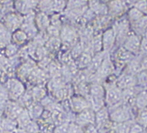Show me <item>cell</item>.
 I'll return each instance as SVG.
<instances>
[{"instance_id":"1","label":"cell","mask_w":147,"mask_h":133,"mask_svg":"<svg viewBox=\"0 0 147 133\" xmlns=\"http://www.w3.org/2000/svg\"><path fill=\"white\" fill-rule=\"evenodd\" d=\"M136 55L126 50L123 46H120L115 51L113 57H111L114 65H115V72H122L125 69L126 65L135 57Z\"/></svg>"},{"instance_id":"2","label":"cell","mask_w":147,"mask_h":133,"mask_svg":"<svg viewBox=\"0 0 147 133\" xmlns=\"http://www.w3.org/2000/svg\"><path fill=\"white\" fill-rule=\"evenodd\" d=\"M105 101L109 107L115 106L123 102V92L122 90L118 88L115 85V81L113 82H105Z\"/></svg>"},{"instance_id":"3","label":"cell","mask_w":147,"mask_h":133,"mask_svg":"<svg viewBox=\"0 0 147 133\" xmlns=\"http://www.w3.org/2000/svg\"><path fill=\"white\" fill-rule=\"evenodd\" d=\"M115 73V72L114 63L111 59L109 53H107L100 66V68L98 69V71L95 74V78L97 81H99V80L106 81L107 79H109Z\"/></svg>"},{"instance_id":"4","label":"cell","mask_w":147,"mask_h":133,"mask_svg":"<svg viewBox=\"0 0 147 133\" xmlns=\"http://www.w3.org/2000/svg\"><path fill=\"white\" fill-rule=\"evenodd\" d=\"M112 110L109 112V118L110 120L115 124L125 123L130 120V110L127 105L123 104V102L120 103L115 107H111Z\"/></svg>"},{"instance_id":"5","label":"cell","mask_w":147,"mask_h":133,"mask_svg":"<svg viewBox=\"0 0 147 133\" xmlns=\"http://www.w3.org/2000/svg\"><path fill=\"white\" fill-rule=\"evenodd\" d=\"M107 7L110 17L115 19L124 16L129 9V6L124 3L123 0H109L107 3Z\"/></svg>"},{"instance_id":"6","label":"cell","mask_w":147,"mask_h":133,"mask_svg":"<svg viewBox=\"0 0 147 133\" xmlns=\"http://www.w3.org/2000/svg\"><path fill=\"white\" fill-rule=\"evenodd\" d=\"M5 88L8 92L9 98L12 101H18L25 94L23 84L16 78H11L6 82Z\"/></svg>"},{"instance_id":"7","label":"cell","mask_w":147,"mask_h":133,"mask_svg":"<svg viewBox=\"0 0 147 133\" xmlns=\"http://www.w3.org/2000/svg\"><path fill=\"white\" fill-rule=\"evenodd\" d=\"M141 36L134 33L132 30L129 33L127 37L125 38L123 43V47L128 50L129 52L132 53L133 55H139L140 49V43H141Z\"/></svg>"},{"instance_id":"8","label":"cell","mask_w":147,"mask_h":133,"mask_svg":"<svg viewBox=\"0 0 147 133\" xmlns=\"http://www.w3.org/2000/svg\"><path fill=\"white\" fill-rule=\"evenodd\" d=\"M115 85L122 91L129 88H132L138 86L137 76L128 72H123L119 75L115 79Z\"/></svg>"},{"instance_id":"9","label":"cell","mask_w":147,"mask_h":133,"mask_svg":"<svg viewBox=\"0 0 147 133\" xmlns=\"http://www.w3.org/2000/svg\"><path fill=\"white\" fill-rule=\"evenodd\" d=\"M103 51L109 53L116 45V34L112 26L107 28L101 34Z\"/></svg>"},{"instance_id":"10","label":"cell","mask_w":147,"mask_h":133,"mask_svg":"<svg viewBox=\"0 0 147 133\" xmlns=\"http://www.w3.org/2000/svg\"><path fill=\"white\" fill-rule=\"evenodd\" d=\"M24 110V108L21 106L20 102L15 101H7L5 103L4 109V115L12 120H16L20 113Z\"/></svg>"},{"instance_id":"11","label":"cell","mask_w":147,"mask_h":133,"mask_svg":"<svg viewBox=\"0 0 147 133\" xmlns=\"http://www.w3.org/2000/svg\"><path fill=\"white\" fill-rule=\"evenodd\" d=\"M69 101H70V106H71V110L77 114L83 111L84 109L87 108H91L90 102L88 101V100L86 97L79 95H72L69 99Z\"/></svg>"},{"instance_id":"12","label":"cell","mask_w":147,"mask_h":133,"mask_svg":"<svg viewBox=\"0 0 147 133\" xmlns=\"http://www.w3.org/2000/svg\"><path fill=\"white\" fill-rule=\"evenodd\" d=\"M75 123L81 127L89 124H95V112L91 108L84 109L77 115Z\"/></svg>"},{"instance_id":"13","label":"cell","mask_w":147,"mask_h":133,"mask_svg":"<svg viewBox=\"0 0 147 133\" xmlns=\"http://www.w3.org/2000/svg\"><path fill=\"white\" fill-rule=\"evenodd\" d=\"M61 38L63 43L70 47H73L77 43V33L70 26H64L61 33Z\"/></svg>"},{"instance_id":"14","label":"cell","mask_w":147,"mask_h":133,"mask_svg":"<svg viewBox=\"0 0 147 133\" xmlns=\"http://www.w3.org/2000/svg\"><path fill=\"white\" fill-rule=\"evenodd\" d=\"M106 54H107V52L101 51V52L96 53V54H94L92 56L90 65L88 66L87 69H86L89 74H91V75H95L96 74V72H97L98 69L100 68V66Z\"/></svg>"},{"instance_id":"15","label":"cell","mask_w":147,"mask_h":133,"mask_svg":"<svg viewBox=\"0 0 147 133\" xmlns=\"http://www.w3.org/2000/svg\"><path fill=\"white\" fill-rule=\"evenodd\" d=\"M18 128L16 120L5 116L0 119V133H15Z\"/></svg>"},{"instance_id":"16","label":"cell","mask_w":147,"mask_h":133,"mask_svg":"<svg viewBox=\"0 0 147 133\" xmlns=\"http://www.w3.org/2000/svg\"><path fill=\"white\" fill-rule=\"evenodd\" d=\"M109 121H110L109 112L108 109L106 108V106L104 108H102L100 110L95 112V124H94L100 130Z\"/></svg>"},{"instance_id":"17","label":"cell","mask_w":147,"mask_h":133,"mask_svg":"<svg viewBox=\"0 0 147 133\" xmlns=\"http://www.w3.org/2000/svg\"><path fill=\"white\" fill-rule=\"evenodd\" d=\"M130 29L141 37L147 34V15L142 17L137 22L130 24Z\"/></svg>"},{"instance_id":"18","label":"cell","mask_w":147,"mask_h":133,"mask_svg":"<svg viewBox=\"0 0 147 133\" xmlns=\"http://www.w3.org/2000/svg\"><path fill=\"white\" fill-rule=\"evenodd\" d=\"M26 110L28 111V114L32 120L35 121L37 119H40L44 111V107L41 102H33L28 108H26Z\"/></svg>"},{"instance_id":"19","label":"cell","mask_w":147,"mask_h":133,"mask_svg":"<svg viewBox=\"0 0 147 133\" xmlns=\"http://www.w3.org/2000/svg\"><path fill=\"white\" fill-rule=\"evenodd\" d=\"M88 98H100L105 99V88L104 86L98 82H93L89 86ZM87 98V99H88Z\"/></svg>"},{"instance_id":"20","label":"cell","mask_w":147,"mask_h":133,"mask_svg":"<svg viewBox=\"0 0 147 133\" xmlns=\"http://www.w3.org/2000/svg\"><path fill=\"white\" fill-rule=\"evenodd\" d=\"M92 56L89 52H83L78 57L75 59V64L78 68V70H86L88 68V66L91 63Z\"/></svg>"},{"instance_id":"21","label":"cell","mask_w":147,"mask_h":133,"mask_svg":"<svg viewBox=\"0 0 147 133\" xmlns=\"http://www.w3.org/2000/svg\"><path fill=\"white\" fill-rule=\"evenodd\" d=\"M126 17L129 22V24H132L134 22H137L138 20H139L142 17L144 16V14H143V13L138 10L136 7L134 6H131L128 9L127 12H126Z\"/></svg>"},{"instance_id":"22","label":"cell","mask_w":147,"mask_h":133,"mask_svg":"<svg viewBox=\"0 0 147 133\" xmlns=\"http://www.w3.org/2000/svg\"><path fill=\"white\" fill-rule=\"evenodd\" d=\"M31 121H32V119L28 114V111L26 110V109H24V110L20 113V115L16 119L18 127L20 129H24Z\"/></svg>"},{"instance_id":"23","label":"cell","mask_w":147,"mask_h":133,"mask_svg":"<svg viewBox=\"0 0 147 133\" xmlns=\"http://www.w3.org/2000/svg\"><path fill=\"white\" fill-rule=\"evenodd\" d=\"M31 95L35 102H41L46 97V92L42 87L36 86L33 89Z\"/></svg>"},{"instance_id":"24","label":"cell","mask_w":147,"mask_h":133,"mask_svg":"<svg viewBox=\"0 0 147 133\" xmlns=\"http://www.w3.org/2000/svg\"><path fill=\"white\" fill-rule=\"evenodd\" d=\"M137 123L140 124L143 128L147 127V108L138 110V115L137 117Z\"/></svg>"},{"instance_id":"25","label":"cell","mask_w":147,"mask_h":133,"mask_svg":"<svg viewBox=\"0 0 147 133\" xmlns=\"http://www.w3.org/2000/svg\"><path fill=\"white\" fill-rule=\"evenodd\" d=\"M136 76L138 86H141L142 88L147 87V71H140Z\"/></svg>"},{"instance_id":"26","label":"cell","mask_w":147,"mask_h":133,"mask_svg":"<svg viewBox=\"0 0 147 133\" xmlns=\"http://www.w3.org/2000/svg\"><path fill=\"white\" fill-rule=\"evenodd\" d=\"M23 130H25L26 133H41L42 131L40 125L34 120H32Z\"/></svg>"},{"instance_id":"27","label":"cell","mask_w":147,"mask_h":133,"mask_svg":"<svg viewBox=\"0 0 147 133\" xmlns=\"http://www.w3.org/2000/svg\"><path fill=\"white\" fill-rule=\"evenodd\" d=\"M132 6L139 10L143 14L147 15V0H136Z\"/></svg>"},{"instance_id":"28","label":"cell","mask_w":147,"mask_h":133,"mask_svg":"<svg viewBox=\"0 0 147 133\" xmlns=\"http://www.w3.org/2000/svg\"><path fill=\"white\" fill-rule=\"evenodd\" d=\"M86 5V0H69L68 7L71 10L73 9H79L84 8Z\"/></svg>"},{"instance_id":"29","label":"cell","mask_w":147,"mask_h":133,"mask_svg":"<svg viewBox=\"0 0 147 133\" xmlns=\"http://www.w3.org/2000/svg\"><path fill=\"white\" fill-rule=\"evenodd\" d=\"M140 56H147V34L142 36L141 43H140V49H139Z\"/></svg>"},{"instance_id":"30","label":"cell","mask_w":147,"mask_h":133,"mask_svg":"<svg viewBox=\"0 0 147 133\" xmlns=\"http://www.w3.org/2000/svg\"><path fill=\"white\" fill-rule=\"evenodd\" d=\"M67 133H84V130L80 125H78L74 122H71L69 124Z\"/></svg>"},{"instance_id":"31","label":"cell","mask_w":147,"mask_h":133,"mask_svg":"<svg viewBox=\"0 0 147 133\" xmlns=\"http://www.w3.org/2000/svg\"><path fill=\"white\" fill-rule=\"evenodd\" d=\"M9 40V34L7 29L3 26H0V45L5 44Z\"/></svg>"},{"instance_id":"32","label":"cell","mask_w":147,"mask_h":133,"mask_svg":"<svg viewBox=\"0 0 147 133\" xmlns=\"http://www.w3.org/2000/svg\"><path fill=\"white\" fill-rule=\"evenodd\" d=\"M9 99V95L8 92L5 87L0 85V104L5 103Z\"/></svg>"},{"instance_id":"33","label":"cell","mask_w":147,"mask_h":133,"mask_svg":"<svg viewBox=\"0 0 147 133\" xmlns=\"http://www.w3.org/2000/svg\"><path fill=\"white\" fill-rule=\"evenodd\" d=\"M69 124H70L69 122H66L60 125L56 126L54 129H53V133H67Z\"/></svg>"},{"instance_id":"34","label":"cell","mask_w":147,"mask_h":133,"mask_svg":"<svg viewBox=\"0 0 147 133\" xmlns=\"http://www.w3.org/2000/svg\"><path fill=\"white\" fill-rule=\"evenodd\" d=\"M84 133H100V130L96 127L94 124H89L82 127Z\"/></svg>"},{"instance_id":"35","label":"cell","mask_w":147,"mask_h":133,"mask_svg":"<svg viewBox=\"0 0 147 133\" xmlns=\"http://www.w3.org/2000/svg\"><path fill=\"white\" fill-rule=\"evenodd\" d=\"M26 37H28L26 34L22 31H18L13 34V40L15 39V42L18 43H22L24 41H26Z\"/></svg>"},{"instance_id":"36","label":"cell","mask_w":147,"mask_h":133,"mask_svg":"<svg viewBox=\"0 0 147 133\" xmlns=\"http://www.w3.org/2000/svg\"><path fill=\"white\" fill-rule=\"evenodd\" d=\"M143 130H144V128L138 123L131 124V125L129 127V133H143V131H144Z\"/></svg>"},{"instance_id":"37","label":"cell","mask_w":147,"mask_h":133,"mask_svg":"<svg viewBox=\"0 0 147 133\" xmlns=\"http://www.w3.org/2000/svg\"><path fill=\"white\" fill-rule=\"evenodd\" d=\"M17 53V47L15 45H9L6 48V56L12 57Z\"/></svg>"},{"instance_id":"38","label":"cell","mask_w":147,"mask_h":133,"mask_svg":"<svg viewBox=\"0 0 147 133\" xmlns=\"http://www.w3.org/2000/svg\"><path fill=\"white\" fill-rule=\"evenodd\" d=\"M140 67L141 71H147V56H141Z\"/></svg>"},{"instance_id":"39","label":"cell","mask_w":147,"mask_h":133,"mask_svg":"<svg viewBox=\"0 0 147 133\" xmlns=\"http://www.w3.org/2000/svg\"><path fill=\"white\" fill-rule=\"evenodd\" d=\"M42 133H53V132H50V131H49V130H44V131H42Z\"/></svg>"},{"instance_id":"40","label":"cell","mask_w":147,"mask_h":133,"mask_svg":"<svg viewBox=\"0 0 147 133\" xmlns=\"http://www.w3.org/2000/svg\"><path fill=\"white\" fill-rule=\"evenodd\" d=\"M1 1H6V0H1Z\"/></svg>"},{"instance_id":"41","label":"cell","mask_w":147,"mask_h":133,"mask_svg":"<svg viewBox=\"0 0 147 133\" xmlns=\"http://www.w3.org/2000/svg\"><path fill=\"white\" fill-rule=\"evenodd\" d=\"M108 1H109V0H107V2H108Z\"/></svg>"},{"instance_id":"42","label":"cell","mask_w":147,"mask_h":133,"mask_svg":"<svg viewBox=\"0 0 147 133\" xmlns=\"http://www.w3.org/2000/svg\"><path fill=\"white\" fill-rule=\"evenodd\" d=\"M146 108H147V107H146Z\"/></svg>"}]
</instances>
